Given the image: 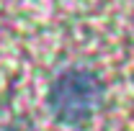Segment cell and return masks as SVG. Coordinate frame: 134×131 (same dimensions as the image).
<instances>
[{
	"instance_id": "6da1fadb",
	"label": "cell",
	"mask_w": 134,
	"mask_h": 131,
	"mask_svg": "<svg viewBox=\"0 0 134 131\" xmlns=\"http://www.w3.org/2000/svg\"><path fill=\"white\" fill-rule=\"evenodd\" d=\"M100 103H103V82L93 69L83 67L62 69L47 93V105L52 116L62 126H75V129L85 126L98 113Z\"/></svg>"
},
{
	"instance_id": "7a4b0ae2",
	"label": "cell",
	"mask_w": 134,
	"mask_h": 131,
	"mask_svg": "<svg viewBox=\"0 0 134 131\" xmlns=\"http://www.w3.org/2000/svg\"><path fill=\"white\" fill-rule=\"evenodd\" d=\"M5 131H29V129H21V126H16V129H5Z\"/></svg>"
}]
</instances>
